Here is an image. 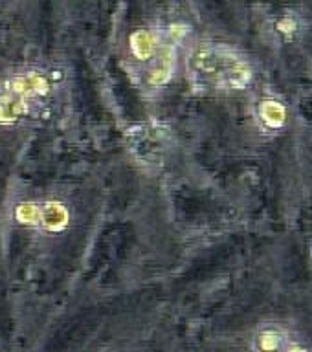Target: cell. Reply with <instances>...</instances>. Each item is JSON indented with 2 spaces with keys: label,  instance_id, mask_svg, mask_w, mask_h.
I'll return each mask as SVG.
<instances>
[{
  "label": "cell",
  "instance_id": "cell-1",
  "mask_svg": "<svg viewBox=\"0 0 312 352\" xmlns=\"http://www.w3.org/2000/svg\"><path fill=\"white\" fill-rule=\"evenodd\" d=\"M187 76L204 90H241L252 79L248 60L226 44L204 43L187 57Z\"/></svg>",
  "mask_w": 312,
  "mask_h": 352
}]
</instances>
